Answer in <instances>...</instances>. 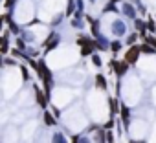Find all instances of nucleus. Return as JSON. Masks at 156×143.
Instances as JSON below:
<instances>
[{
    "label": "nucleus",
    "mask_w": 156,
    "mask_h": 143,
    "mask_svg": "<svg viewBox=\"0 0 156 143\" xmlns=\"http://www.w3.org/2000/svg\"><path fill=\"white\" fill-rule=\"evenodd\" d=\"M72 13H73V2L70 0V2H68V8H66V15H72Z\"/></svg>",
    "instance_id": "nucleus-20"
},
{
    "label": "nucleus",
    "mask_w": 156,
    "mask_h": 143,
    "mask_svg": "<svg viewBox=\"0 0 156 143\" xmlns=\"http://www.w3.org/2000/svg\"><path fill=\"white\" fill-rule=\"evenodd\" d=\"M108 105H110V112H112V114H118L119 108H121V106H118V99H114V97L108 99Z\"/></svg>",
    "instance_id": "nucleus-10"
},
{
    "label": "nucleus",
    "mask_w": 156,
    "mask_h": 143,
    "mask_svg": "<svg viewBox=\"0 0 156 143\" xmlns=\"http://www.w3.org/2000/svg\"><path fill=\"white\" fill-rule=\"evenodd\" d=\"M44 123H46L48 127H51V125H55L57 121H55V117H53L50 112H46V114H44Z\"/></svg>",
    "instance_id": "nucleus-13"
},
{
    "label": "nucleus",
    "mask_w": 156,
    "mask_h": 143,
    "mask_svg": "<svg viewBox=\"0 0 156 143\" xmlns=\"http://www.w3.org/2000/svg\"><path fill=\"white\" fill-rule=\"evenodd\" d=\"M94 48H96V44H92V46H83V48H81V55H83V57L94 55Z\"/></svg>",
    "instance_id": "nucleus-12"
},
{
    "label": "nucleus",
    "mask_w": 156,
    "mask_h": 143,
    "mask_svg": "<svg viewBox=\"0 0 156 143\" xmlns=\"http://www.w3.org/2000/svg\"><path fill=\"white\" fill-rule=\"evenodd\" d=\"M140 55H141V50H140V46L136 44V46H130V48L127 50V53H125L123 61H125V62L130 66V64H136V62H138Z\"/></svg>",
    "instance_id": "nucleus-2"
},
{
    "label": "nucleus",
    "mask_w": 156,
    "mask_h": 143,
    "mask_svg": "<svg viewBox=\"0 0 156 143\" xmlns=\"http://www.w3.org/2000/svg\"><path fill=\"white\" fill-rule=\"evenodd\" d=\"M81 143H88V139H83V141H81Z\"/></svg>",
    "instance_id": "nucleus-29"
},
{
    "label": "nucleus",
    "mask_w": 156,
    "mask_h": 143,
    "mask_svg": "<svg viewBox=\"0 0 156 143\" xmlns=\"http://www.w3.org/2000/svg\"><path fill=\"white\" fill-rule=\"evenodd\" d=\"M140 50H141V53H145V55H152V53H156V48H152V46L147 44V42L140 44Z\"/></svg>",
    "instance_id": "nucleus-8"
},
{
    "label": "nucleus",
    "mask_w": 156,
    "mask_h": 143,
    "mask_svg": "<svg viewBox=\"0 0 156 143\" xmlns=\"http://www.w3.org/2000/svg\"><path fill=\"white\" fill-rule=\"evenodd\" d=\"M96 141H98V143H105V141H107V134H105V130H99V132L96 134Z\"/></svg>",
    "instance_id": "nucleus-15"
},
{
    "label": "nucleus",
    "mask_w": 156,
    "mask_h": 143,
    "mask_svg": "<svg viewBox=\"0 0 156 143\" xmlns=\"http://www.w3.org/2000/svg\"><path fill=\"white\" fill-rule=\"evenodd\" d=\"M138 37H140V35H138V31H134V33H130V35L127 37V44H129V48H130V46H136Z\"/></svg>",
    "instance_id": "nucleus-11"
},
{
    "label": "nucleus",
    "mask_w": 156,
    "mask_h": 143,
    "mask_svg": "<svg viewBox=\"0 0 156 143\" xmlns=\"http://www.w3.org/2000/svg\"><path fill=\"white\" fill-rule=\"evenodd\" d=\"M119 114H121V121H123V125H125V127H129V123H130V110H129V106L121 105Z\"/></svg>",
    "instance_id": "nucleus-4"
},
{
    "label": "nucleus",
    "mask_w": 156,
    "mask_h": 143,
    "mask_svg": "<svg viewBox=\"0 0 156 143\" xmlns=\"http://www.w3.org/2000/svg\"><path fill=\"white\" fill-rule=\"evenodd\" d=\"M121 48H123L121 40H114V42H110V50H112V53H114V55H118V53L121 51Z\"/></svg>",
    "instance_id": "nucleus-9"
},
{
    "label": "nucleus",
    "mask_w": 156,
    "mask_h": 143,
    "mask_svg": "<svg viewBox=\"0 0 156 143\" xmlns=\"http://www.w3.org/2000/svg\"><path fill=\"white\" fill-rule=\"evenodd\" d=\"M110 2H112V4H116V2H121V0H110Z\"/></svg>",
    "instance_id": "nucleus-27"
},
{
    "label": "nucleus",
    "mask_w": 156,
    "mask_h": 143,
    "mask_svg": "<svg viewBox=\"0 0 156 143\" xmlns=\"http://www.w3.org/2000/svg\"><path fill=\"white\" fill-rule=\"evenodd\" d=\"M105 11H118V8H116V6H114L112 2H108V6L105 8Z\"/></svg>",
    "instance_id": "nucleus-22"
},
{
    "label": "nucleus",
    "mask_w": 156,
    "mask_h": 143,
    "mask_svg": "<svg viewBox=\"0 0 156 143\" xmlns=\"http://www.w3.org/2000/svg\"><path fill=\"white\" fill-rule=\"evenodd\" d=\"M0 26H2V17H0Z\"/></svg>",
    "instance_id": "nucleus-30"
},
{
    "label": "nucleus",
    "mask_w": 156,
    "mask_h": 143,
    "mask_svg": "<svg viewBox=\"0 0 156 143\" xmlns=\"http://www.w3.org/2000/svg\"><path fill=\"white\" fill-rule=\"evenodd\" d=\"M143 42H147V44H151L152 48H156V37H152V35H145Z\"/></svg>",
    "instance_id": "nucleus-16"
},
{
    "label": "nucleus",
    "mask_w": 156,
    "mask_h": 143,
    "mask_svg": "<svg viewBox=\"0 0 156 143\" xmlns=\"http://www.w3.org/2000/svg\"><path fill=\"white\" fill-rule=\"evenodd\" d=\"M130 143H143V141H134V139H130Z\"/></svg>",
    "instance_id": "nucleus-28"
},
{
    "label": "nucleus",
    "mask_w": 156,
    "mask_h": 143,
    "mask_svg": "<svg viewBox=\"0 0 156 143\" xmlns=\"http://www.w3.org/2000/svg\"><path fill=\"white\" fill-rule=\"evenodd\" d=\"M136 8H138L140 13H145V11H147V8L143 6V2H140V0H136Z\"/></svg>",
    "instance_id": "nucleus-19"
},
{
    "label": "nucleus",
    "mask_w": 156,
    "mask_h": 143,
    "mask_svg": "<svg viewBox=\"0 0 156 143\" xmlns=\"http://www.w3.org/2000/svg\"><path fill=\"white\" fill-rule=\"evenodd\" d=\"M108 66H110V70L116 74V77H123L127 74V70H129V64L125 61H116V59H112L108 62Z\"/></svg>",
    "instance_id": "nucleus-1"
},
{
    "label": "nucleus",
    "mask_w": 156,
    "mask_h": 143,
    "mask_svg": "<svg viewBox=\"0 0 156 143\" xmlns=\"http://www.w3.org/2000/svg\"><path fill=\"white\" fill-rule=\"evenodd\" d=\"M123 13L129 17V19H132V20H136V9L130 6V4H123Z\"/></svg>",
    "instance_id": "nucleus-6"
},
{
    "label": "nucleus",
    "mask_w": 156,
    "mask_h": 143,
    "mask_svg": "<svg viewBox=\"0 0 156 143\" xmlns=\"http://www.w3.org/2000/svg\"><path fill=\"white\" fill-rule=\"evenodd\" d=\"M125 31H127V28H125V22H121V20H116V22L112 24V33H114V35L121 37V35H125Z\"/></svg>",
    "instance_id": "nucleus-3"
},
{
    "label": "nucleus",
    "mask_w": 156,
    "mask_h": 143,
    "mask_svg": "<svg viewBox=\"0 0 156 143\" xmlns=\"http://www.w3.org/2000/svg\"><path fill=\"white\" fill-rule=\"evenodd\" d=\"M114 141H116V139H114V134L108 130V132H107V143H114Z\"/></svg>",
    "instance_id": "nucleus-21"
},
{
    "label": "nucleus",
    "mask_w": 156,
    "mask_h": 143,
    "mask_svg": "<svg viewBox=\"0 0 156 143\" xmlns=\"http://www.w3.org/2000/svg\"><path fill=\"white\" fill-rule=\"evenodd\" d=\"M96 86H98L99 90H107L108 83H107V79H105L103 74H98V75H96Z\"/></svg>",
    "instance_id": "nucleus-5"
},
{
    "label": "nucleus",
    "mask_w": 156,
    "mask_h": 143,
    "mask_svg": "<svg viewBox=\"0 0 156 143\" xmlns=\"http://www.w3.org/2000/svg\"><path fill=\"white\" fill-rule=\"evenodd\" d=\"M35 97H37V103H39L42 108H46V97H44L42 90H39V86H35Z\"/></svg>",
    "instance_id": "nucleus-7"
},
{
    "label": "nucleus",
    "mask_w": 156,
    "mask_h": 143,
    "mask_svg": "<svg viewBox=\"0 0 156 143\" xmlns=\"http://www.w3.org/2000/svg\"><path fill=\"white\" fill-rule=\"evenodd\" d=\"M17 46H19L20 50H24V42H22V40H17Z\"/></svg>",
    "instance_id": "nucleus-25"
},
{
    "label": "nucleus",
    "mask_w": 156,
    "mask_h": 143,
    "mask_svg": "<svg viewBox=\"0 0 156 143\" xmlns=\"http://www.w3.org/2000/svg\"><path fill=\"white\" fill-rule=\"evenodd\" d=\"M92 62H94V66H103V61H101V57L99 55H92Z\"/></svg>",
    "instance_id": "nucleus-17"
},
{
    "label": "nucleus",
    "mask_w": 156,
    "mask_h": 143,
    "mask_svg": "<svg viewBox=\"0 0 156 143\" xmlns=\"http://www.w3.org/2000/svg\"><path fill=\"white\" fill-rule=\"evenodd\" d=\"M57 40H59V39L51 35V37H50V42H48V46H46V50H51V48H53V46L57 44Z\"/></svg>",
    "instance_id": "nucleus-18"
},
{
    "label": "nucleus",
    "mask_w": 156,
    "mask_h": 143,
    "mask_svg": "<svg viewBox=\"0 0 156 143\" xmlns=\"http://www.w3.org/2000/svg\"><path fill=\"white\" fill-rule=\"evenodd\" d=\"M13 6V0H6V8H11Z\"/></svg>",
    "instance_id": "nucleus-26"
},
{
    "label": "nucleus",
    "mask_w": 156,
    "mask_h": 143,
    "mask_svg": "<svg viewBox=\"0 0 156 143\" xmlns=\"http://www.w3.org/2000/svg\"><path fill=\"white\" fill-rule=\"evenodd\" d=\"M114 125H116V121H114V119H110V121H108V123L105 125V128H107V130H110V128H112Z\"/></svg>",
    "instance_id": "nucleus-23"
},
{
    "label": "nucleus",
    "mask_w": 156,
    "mask_h": 143,
    "mask_svg": "<svg viewBox=\"0 0 156 143\" xmlns=\"http://www.w3.org/2000/svg\"><path fill=\"white\" fill-rule=\"evenodd\" d=\"M147 30H149L151 33H156V22H154V20L151 19V17L147 19Z\"/></svg>",
    "instance_id": "nucleus-14"
},
{
    "label": "nucleus",
    "mask_w": 156,
    "mask_h": 143,
    "mask_svg": "<svg viewBox=\"0 0 156 143\" xmlns=\"http://www.w3.org/2000/svg\"><path fill=\"white\" fill-rule=\"evenodd\" d=\"M6 51H8V42L4 46H0V53H6Z\"/></svg>",
    "instance_id": "nucleus-24"
}]
</instances>
